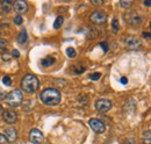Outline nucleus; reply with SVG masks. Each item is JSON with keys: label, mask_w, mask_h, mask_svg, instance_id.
Wrapping results in <instances>:
<instances>
[{"label": "nucleus", "mask_w": 151, "mask_h": 144, "mask_svg": "<svg viewBox=\"0 0 151 144\" xmlns=\"http://www.w3.org/2000/svg\"><path fill=\"white\" fill-rule=\"evenodd\" d=\"M40 99L47 106H57L60 102L62 95L56 89H45L40 94Z\"/></svg>", "instance_id": "f257e3e1"}, {"label": "nucleus", "mask_w": 151, "mask_h": 144, "mask_svg": "<svg viewBox=\"0 0 151 144\" xmlns=\"http://www.w3.org/2000/svg\"><path fill=\"white\" fill-rule=\"evenodd\" d=\"M21 90L24 91L26 93H34L38 90L40 81L37 77L34 74H26L21 80Z\"/></svg>", "instance_id": "f03ea898"}, {"label": "nucleus", "mask_w": 151, "mask_h": 144, "mask_svg": "<svg viewBox=\"0 0 151 144\" xmlns=\"http://www.w3.org/2000/svg\"><path fill=\"white\" fill-rule=\"evenodd\" d=\"M23 100V95L19 90L12 91L8 95H7V104L11 107H19L20 105L22 104Z\"/></svg>", "instance_id": "7ed1b4c3"}, {"label": "nucleus", "mask_w": 151, "mask_h": 144, "mask_svg": "<svg viewBox=\"0 0 151 144\" xmlns=\"http://www.w3.org/2000/svg\"><path fill=\"white\" fill-rule=\"evenodd\" d=\"M90 20L92 23H94L96 26H102L107 22V15L102 11H94L90 15Z\"/></svg>", "instance_id": "20e7f679"}, {"label": "nucleus", "mask_w": 151, "mask_h": 144, "mask_svg": "<svg viewBox=\"0 0 151 144\" xmlns=\"http://www.w3.org/2000/svg\"><path fill=\"white\" fill-rule=\"evenodd\" d=\"M88 125L92 128V130H93L94 132H96V134H104L105 130H106L105 125H104L100 120H98V119H90Z\"/></svg>", "instance_id": "39448f33"}, {"label": "nucleus", "mask_w": 151, "mask_h": 144, "mask_svg": "<svg viewBox=\"0 0 151 144\" xmlns=\"http://www.w3.org/2000/svg\"><path fill=\"white\" fill-rule=\"evenodd\" d=\"M95 108L98 112H101V113L108 112L112 108V101L107 99H100L95 102Z\"/></svg>", "instance_id": "423d86ee"}, {"label": "nucleus", "mask_w": 151, "mask_h": 144, "mask_svg": "<svg viewBox=\"0 0 151 144\" xmlns=\"http://www.w3.org/2000/svg\"><path fill=\"white\" fill-rule=\"evenodd\" d=\"M29 140L33 144H42L43 140H44V136L42 134L41 130L38 129H33L30 132H29Z\"/></svg>", "instance_id": "0eeeda50"}, {"label": "nucleus", "mask_w": 151, "mask_h": 144, "mask_svg": "<svg viewBox=\"0 0 151 144\" xmlns=\"http://www.w3.org/2000/svg\"><path fill=\"white\" fill-rule=\"evenodd\" d=\"M2 119H4V121H5L6 123L13 125V123L17 122L18 115H17V113L13 112V110H4V113H2Z\"/></svg>", "instance_id": "6e6552de"}, {"label": "nucleus", "mask_w": 151, "mask_h": 144, "mask_svg": "<svg viewBox=\"0 0 151 144\" xmlns=\"http://www.w3.org/2000/svg\"><path fill=\"white\" fill-rule=\"evenodd\" d=\"M12 8L19 13V14H22V13H26L28 11V4L24 1V0H18L15 2H13V6Z\"/></svg>", "instance_id": "1a4fd4ad"}, {"label": "nucleus", "mask_w": 151, "mask_h": 144, "mask_svg": "<svg viewBox=\"0 0 151 144\" xmlns=\"http://www.w3.org/2000/svg\"><path fill=\"white\" fill-rule=\"evenodd\" d=\"M141 41L137 38V37H135V36H128L127 38H126V47L128 48V49H138V48H141Z\"/></svg>", "instance_id": "9d476101"}, {"label": "nucleus", "mask_w": 151, "mask_h": 144, "mask_svg": "<svg viewBox=\"0 0 151 144\" xmlns=\"http://www.w3.org/2000/svg\"><path fill=\"white\" fill-rule=\"evenodd\" d=\"M4 136L6 137V140L8 142H14L18 138V132H17V130L14 128H7L5 130V135Z\"/></svg>", "instance_id": "9b49d317"}, {"label": "nucleus", "mask_w": 151, "mask_h": 144, "mask_svg": "<svg viewBox=\"0 0 151 144\" xmlns=\"http://www.w3.org/2000/svg\"><path fill=\"white\" fill-rule=\"evenodd\" d=\"M56 63V59L52 57V56H47L44 59H42V62H41V64H42V66H44V68H49V66H51V65H54Z\"/></svg>", "instance_id": "f8f14e48"}, {"label": "nucleus", "mask_w": 151, "mask_h": 144, "mask_svg": "<svg viewBox=\"0 0 151 144\" xmlns=\"http://www.w3.org/2000/svg\"><path fill=\"white\" fill-rule=\"evenodd\" d=\"M12 6H13L12 0H5L1 2V9L4 13H9L12 11Z\"/></svg>", "instance_id": "ddd939ff"}, {"label": "nucleus", "mask_w": 151, "mask_h": 144, "mask_svg": "<svg viewBox=\"0 0 151 144\" xmlns=\"http://www.w3.org/2000/svg\"><path fill=\"white\" fill-rule=\"evenodd\" d=\"M27 40H28L27 30H26V29H22L19 33V35H18V42H19L20 44H24V43L27 42Z\"/></svg>", "instance_id": "4468645a"}, {"label": "nucleus", "mask_w": 151, "mask_h": 144, "mask_svg": "<svg viewBox=\"0 0 151 144\" xmlns=\"http://www.w3.org/2000/svg\"><path fill=\"white\" fill-rule=\"evenodd\" d=\"M63 23H64V18L63 17H57L55 22H54V28L55 29H59Z\"/></svg>", "instance_id": "2eb2a0df"}, {"label": "nucleus", "mask_w": 151, "mask_h": 144, "mask_svg": "<svg viewBox=\"0 0 151 144\" xmlns=\"http://www.w3.org/2000/svg\"><path fill=\"white\" fill-rule=\"evenodd\" d=\"M151 131L150 130H147L144 134H143V143L144 144H151Z\"/></svg>", "instance_id": "dca6fc26"}, {"label": "nucleus", "mask_w": 151, "mask_h": 144, "mask_svg": "<svg viewBox=\"0 0 151 144\" xmlns=\"http://www.w3.org/2000/svg\"><path fill=\"white\" fill-rule=\"evenodd\" d=\"M119 27H120V24H119V21H117V19L114 18L112 20V30H113V33H117L119 32Z\"/></svg>", "instance_id": "f3484780"}, {"label": "nucleus", "mask_w": 151, "mask_h": 144, "mask_svg": "<svg viewBox=\"0 0 151 144\" xmlns=\"http://www.w3.org/2000/svg\"><path fill=\"white\" fill-rule=\"evenodd\" d=\"M132 1H124V0H122V1H120V6L121 7H123V8H126V9H128V8H130L132 6Z\"/></svg>", "instance_id": "a211bd4d"}, {"label": "nucleus", "mask_w": 151, "mask_h": 144, "mask_svg": "<svg viewBox=\"0 0 151 144\" xmlns=\"http://www.w3.org/2000/svg\"><path fill=\"white\" fill-rule=\"evenodd\" d=\"M66 55H68V57H70V58H75L76 56H77V53H76V50L73 48H68V49H66Z\"/></svg>", "instance_id": "6ab92c4d"}, {"label": "nucleus", "mask_w": 151, "mask_h": 144, "mask_svg": "<svg viewBox=\"0 0 151 144\" xmlns=\"http://www.w3.org/2000/svg\"><path fill=\"white\" fill-rule=\"evenodd\" d=\"M101 78V73L100 72H94L92 74H90V79L91 80H99Z\"/></svg>", "instance_id": "aec40b11"}, {"label": "nucleus", "mask_w": 151, "mask_h": 144, "mask_svg": "<svg viewBox=\"0 0 151 144\" xmlns=\"http://www.w3.org/2000/svg\"><path fill=\"white\" fill-rule=\"evenodd\" d=\"M2 83H4L6 86H11V85H12V79H11L8 76H5V77L2 78Z\"/></svg>", "instance_id": "412c9836"}, {"label": "nucleus", "mask_w": 151, "mask_h": 144, "mask_svg": "<svg viewBox=\"0 0 151 144\" xmlns=\"http://www.w3.org/2000/svg\"><path fill=\"white\" fill-rule=\"evenodd\" d=\"M73 69H75V73L76 74H79V73H81V72L85 71V68H83V66H79V64H77L73 66Z\"/></svg>", "instance_id": "4be33fe9"}, {"label": "nucleus", "mask_w": 151, "mask_h": 144, "mask_svg": "<svg viewBox=\"0 0 151 144\" xmlns=\"http://www.w3.org/2000/svg\"><path fill=\"white\" fill-rule=\"evenodd\" d=\"M14 23L17 24V26H20V24H22V22H23V19H22V17L21 15H17L15 18H14Z\"/></svg>", "instance_id": "5701e85b"}, {"label": "nucleus", "mask_w": 151, "mask_h": 144, "mask_svg": "<svg viewBox=\"0 0 151 144\" xmlns=\"http://www.w3.org/2000/svg\"><path fill=\"white\" fill-rule=\"evenodd\" d=\"M6 45H7V42H6L5 40L0 38V50H4V49L6 48Z\"/></svg>", "instance_id": "b1692460"}, {"label": "nucleus", "mask_w": 151, "mask_h": 144, "mask_svg": "<svg viewBox=\"0 0 151 144\" xmlns=\"http://www.w3.org/2000/svg\"><path fill=\"white\" fill-rule=\"evenodd\" d=\"M91 4L95 5V6H100V5H104V1L102 0H91Z\"/></svg>", "instance_id": "393cba45"}, {"label": "nucleus", "mask_w": 151, "mask_h": 144, "mask_svg": "<svg viewBox=\"0 0 151 144\" xmlns=\"http://www.w3.org/2000/svg\"><path fill=\"white\" fill-rule=\"evenodd\" d=\"M123 144H137V143H136V141H135L134 138H127V140L123 142Z\"/></svg>", "instance_id": "a878e982"}, {"label": "nucleus", "mask_w": 151, "mask_h": 144, "mask_svg": "<svg viewBox=\"0 0 151 144\" xmlns=\"http://www.w3.org/2000/svg\"><path fill=\"white\" fill-rule=\"evenodd\" d=\"M12 55H13V57H15V58H19V57H20V53H19V50H17V49H14V50L12 51Z\"/></svg>", "instance_id": "bb28decb"}, {"label": "nucleus", "mask_w": 151, "mask_h": 144, "mask_svg": "<svg viewBox=\"0 0 151 144\" xmlns=\"http://www.w3.org/2000/svg\"><path fill=\"white\" fill-rule=\"evenodd\" d=\"M6 141H7L6 137H5L2 134H0V144H5L6 143Z\"/></svg>", "instance_id": "cd10ccee"}, {"label": "nucleus", "mask_w": 151, "mask_h": 144, "mask_svg": "<svg viewBox=\"0 0 151 144\" xmlns=\"http://www.w3.org/2000/svg\"><path fill=\"white\" fill-rule=\"evenodd\" d=\"M100 45L102 47V49H104V51H105V53H106V51H108V48H107V43H105V42H104V43H101Z\"/></svg>", "instance_id": "c85d7f7f"}, {"label": "nucleus", "mask_w": 151, "mask_h": 144, "mask_svg": "<svg viewBox=\"0 0 151 144\" xmlns=\"http://www.w3.org/2000/svg\"><path fill=\"white\" fill-rule=\"evenodd\" d=\"M8 56H9L8 54H4L2 55V59H4V60H9V57H8Z\"/></svg>", "instance_id": "c756f323"}, {"label": "nucleus", "mask_w": 151, "mask_h": 144, "mask_svg": "<svg viewBox=\"0 0 151 144\" xmlns=\"http://www.w3.org/2000/svg\"><path fill=\"white\" fill-rule=\"evenodd\" d=\"M121 83H122V84H127V83H128V79H127L126 77H122V78H121Z\"/></svg>", "instance_id": "7c9ffc66"}, {"label": "nucleus", "mask_w": 151, "mask_h": 144, "mask_svg": "<svg viewBox=\"0 0 151 144\" xmlns=\"http://www.w3.org/2000/svg\"><path fill=\"white\" fill-rule=\"evenodd\" d=\"M149 36H150L149 33H143V37H144V38H149Z\"/></svg>", "instance_id": "2f4dec72"}, {"label": "nucleus", "mask_w": 151, "mask_h": 144, "mask_svg": "<svg viewBox=\"0 0 151 144\" xmlns=\"http://www.w3.org/2000/svg\"><path fill=\"white\" fill-rule=\"evenodd\" d=\"M2 113H4V108H2V106L0 105V115H2Z\"/></svg>", "instance_id": "473e14b6"}, {"label": "nucleus", "mask_w": 151, "mask_h": 144, "mask_svg": "<svg viewBox=\"0 0 151 144\" xmlns=\"http://www.w3.org/2000/svg\"><path fill=\"white\" fill-rule=\"evenodd\" d=\"M144 6H148V7H149V6H150V2H149V1H144Z\"/></svg>", "instance_id": "72a5a7b5"}, {"label": "nucleus", "mask_w": 151, "mask_h": 144, "mask_svg": "<svg viewBox=\"0 0 151 144\" xmlns=\"http://www.w3.org/2000/svg\"><path fill=\"white\" fill-rule=\"evenodd\" d=\"M0 6H1V2H0Z\"/></svg>", "instance_id": "f704fd0d"}]
</instances>
